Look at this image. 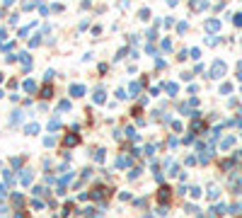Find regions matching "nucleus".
<instances>
[{
    "instance_id": "1",
    "label": "nucleus",
    "mask_w": 242,
    "mask_h": 218,
    "mask_svg": "<svg viewBox=\"0 0 242 218\" xmlns=\"http://www.w3.org/2000/svg\"><path fill=\"white\" fill-rule=\"evenodd\" d=\"M223 73H225V63H223V61H216L213 68H211V75H213V78H220Z\"/></svg>"
},
{
    "instance_id": "2",
    "label": "nucleus",
    "mask_w": 242,
    "mask_h": 218,
    "mask_svg": "<svg viewBox=\"0 0 242 218\" xmlns=\"http://www.w3.org/2000/svg\"><path fill=\"white\" fill-rule=\"evenodd\" d=\"M70 92H73V97H80V95L85 92V87H82V85H73V87H70Z\"/></svg>"
},
{
    "instance_id": "3",
    "label": "nucleus",
    "mask_w": 242,
    "mask_h": 218,
    "mask_svg": "<svg viewBox=\"0 0 242 218\" xmlns=\"http://www.w3.org/2000/svg\"><path fill=\"white\" fill-rule=\"evenodd\" d=\"M218 27H220V22H218V20H208V22H206V29H208V32H216Z\"/></svg>"
},
{
    "instance_id": "4",
    "label": "nucleus",
    "mask_w": 242,
    "mask_h": 218,
    "mask_svg": "<svg viewBox=\"0 0 242 218\" xmlns=\"http://www.w3.org/2000/svg\"><path fill=\"white\" fill-rule=\"evenodd\" d=\"M32 170H24V175H22V182H24V184H29V182H32Z\"/></svg>"
},
{
    "instance_id": "5",
    "label": "nucleus",
    "mask_w": 242,
    "mask_h": 218,
    "mask_svg": "<svg viewBox=\"0 0 242 218\" xmlns=\"http://www.w3.org/2000/svg\"><path fill=\"white\" fill-rule=\"evenodd\" d=\"M24 90H27V92H34V90H36V85H34L32 80H27V82H24Z\"/></svg>"
},
{
    "instance_id": "6",
    "label": "nucleus",
    "mask_w": 242,
    "mask_h": 218,
    "mask_svg": "<svg viewBox=\"0 0 242 218\" xmlns=\"http://www.w3.org/2000/svg\"><path fill=\"white\" fill-rule=\"evenodd\" d=\"M167 92H170V95H177V85H174V82H167Z\"/></svg>"
},
{
    "instance_id": "7",
    "label": "nucleus",
    "mask_w": 242,
    "mask_h": 218,
    "mask_svg": "<svg viewBox=\"0 0 242 218\" xmlns=\"http://www.w3.org/2000/svg\"><path fill=\"white\" fill-rule=\"evenodd\" d=\"M95 102H104V92H102V90H97V92H95Z\"/></svg>"
},
{
    "instance_id": "8",
    "label": "nucleus",
    "mask_w": 242,
    "mask_h": 218,
    "mask_svg": "<svg viewBox=\"0 0 242 218\" xmlns=\"http://www.w3.org/2000/svg\"><path fill=\"white\" fill-rule=\"evenodd\" d=\"M36 131H39V126H36V124H32V126H27V133H36Z\"/></svg>"
},
{
    "instance_id": "9",
    "label": "nucleus",
    "mask_w": 242,
    "mask_h": 218,
    "mask_svg": "<svg viewBox=\"0 0 242 218\" xmlns=\"http://www.w3.org/2000/svg\"><path fill=\"white\" fill-rule=\"evenodd\" d=\"M235 24H242V15H237V17H235Z\"/></svg>"
},
{
    "instance_id": "10",
    "label": "nucleus",
    "mask_w": 242,
    "mask_h": 218,
    "mask_svg": "<svg viewBox=\"0 0 242 218\" xmlns=\"http://www.w3.org/2000/svg\"><path fill=\"white\" fill-rule=\"evenodd\" d=\"M12 3H15V0H5V5H12Z\"/></svg>"
}]
</instances>
